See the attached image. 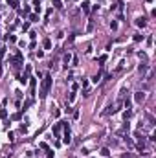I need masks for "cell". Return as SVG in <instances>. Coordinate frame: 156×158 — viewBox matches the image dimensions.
I'll return each instance as SVG.
<instances>
[{"mask_svg": "<svg viewBox=\"0 0 156 158\" xmlns=\"http://www.w3.org/2000/svg\"><path fill=\"white\" fill-rule=\"evenodd\" d=\"M72 142V136H70V129L66 127V134H64V144H70Z\"/></svg>", "mask_w": 156, "mask_h": 158, "instance_id": "3957f363", "label": "cell"}, {"mask_svg": "<svg viewBox=\"0 0 156 158\" xmlns=\"http://www.w3.org/2000/svg\"><path fill=\"white\" fill-rule=\"evenodd\" d=\"M83 11H85V13H88V2H85V4H83Z\"/></svg>", "mask_w": 156, "mask_h": 158, "instance_id": "4fadbf2b", "label": "cell"}, {"mask_svg": "<svg viewBox=\"0 0 156 158\" xmlns=\"http://www.w3.org/2000/svg\"><path fill=\"white\" fill-rule=\"evenodd\" d=\"M110 28L112 29H118V22H110Z\"/></svg>", "mask_w": 156, "mask_h": 158, "instance_id": "9a60e30c", "label": "cell"}, {"mask_svg": "<svg viewBox=\"0 0 156 158\" xmlns=\"http://www.w3.org/2000/svg\"><path fill=\"white\" fill-rule=\"evenodd\" d=\"M37 19H39L37 15H29V20H31V22H37Z\"/></svg>", "mask_w": 156, "mask_h": 158, "instance_id": "7c38bea8", "label": "cell"}, {"mask_svg": "<svg viewBox=\"0 0 156 158\" xmlns=\"http://www.w3.org/2000/svg\"><path fill=\"white\" fill-rule=\"evenodd\" d=\"M7 4H9V7H17V0H7Z\"/></svg>", "mask_w": 156, "mask_h": 158, "instance_id": "ba28073f", "label": "cell"}, {"mask_svg": "<svg viewBox=\"0 0 156 158\" xmlns=\"http://www.w3.org/2000/svg\"><path fill=\"white\" fill-rule=\"evenodd\" d=\"M136 24H138L140 28H145V24H147V22H145V19L142 17V19H136Z\"/></svg>", "mask_w": 156, "mask_h": 158, "instance_id": "5b68a950", "label": "cell"}, {"mask_svg": "<svg viewBox=\"0 0 156 158\" xmlns=\"http://www.w3.org/2000/svg\"><path fill=\"white\" fill-rule=\"evenodd\" d=\"M130 116H132V110H130V109H127L125 112H123V118H125V120H128Z\"/></svg>", "mask_w": 156, "mask_h": 158, "instance_id": "8992f818", "label": "cell"}, {"mask_svg": "<svg viewBox=\"0 0 156 158\" xmlns=\"http://www.w3.org/2000/svg\"><path fill=\"white\" fill-rule=\"evenodd\" d=\"M53 134H55V136L61 134V123H55V125H53Z\"/></svg>", "mask_w": 156, "mask_h": 158, "instance_id": "277c9868", "label": "cell"}, {"mask_svg": "<svg viewBox=\"0 0 156 158\" xmlns=\"http://www.w3.org/2000/svg\"><path fill=\"white\" fill-rule=\"evenodd\" d=\"M143 39V35H134V42H140Z\"/></svg>", "mask_w": 156, "mask_h": 158, "instance_id": "30bf717a", "label": "cell"}, {"mask_svg": "<svg viewBox=\"0 0 156 158\" xmlns=\"http://www.w3.org/2000/svg\"><path fill=\"white\" fill-rule=\"evenodd\" d=\"M6 116H7V110H6V109H2V110H0V118L4 120V118H6Z\"/></svg>", "mask_w": 156, "mask_h": 158, "instance_id": "9c48e42d", "label": "cell"}, {"mask_svg": "<svg viewBox=\"0 0 156 158\" xmlns=\"http://www.w3.org/2000/svg\"><path fill=\"white\" fill-rule=\"evenodd\" d=\"M106 61V55H101V57H99V62H101V64H103V62H105Z\"/></svg>", "mask_w": 156, "mask_h": 158, "instance_id": "e0dca14e", "label": "cell"}, {"mask_svg": "<svg viewBox=\"0 0 156 158\" xmlns=\"http://www.w3.org/2000/svg\"><path fill=\"white\" fill-rule=\"evenodd\" d=\"M70 59H72V57H70V53H68V55H64V62H66V64L70 62Z\"/></svg>", "mask_w": 156, "mask_h": 158, "instance_id": "5bb4252c", "label": "cell"}, {"mask_svg": "<svg viewBox=\"0 0 156 158\" xmlns=\"http://www.w3.org/2000/svg\"><path fill=\"white\" fill-rule=\"evenodd\" d=\"M101 154H103V156H108L110 153H108V149H106V147H105V149H101Z\"/></svg>", "mask_w": 156, "mask_h": 158, "instance_id": "8fae6325", "label": "cell"}, {"mask_svg": "<svg viewBox=\"0 0 156 158\" xmlns=\"http://www.w3.org/2000/svg\"><path fill=\"white\" fill-rule=\"evenodd\" d=\"M53 6H55V7H63V6H61V0H55V2H53Z\"/></svg>", "mask_w": 156, "mask_h": 158, "instance_id": "2e32d148", "label": "cell"}, {"mask_svg": "<svg viewBox=\"0 0 156 158\" xmlns=\"http://www.w3.org/2000/svg\"><path fill=\"white\" fill-rule=\"evenodd\" d=\"M134 99H136V103H142L143 99H145V92H136Z\"/></svg>", "mask_w": 156, "mask_h": 158, "instance_id": "7a4b0ae2", "label": "cell"}, {"mask_svg": "<svg viewBox=\"0 0 156 158\" xmlns=\"http://www.w3.org/2000/svg\"><path fill=\"white\" fill-rule=\"evenodd\" d=\"M51 76H44V79H42V85H41V94L39 96L41 97H46V94H48V90L51 88Z\"/></svg>", "mask_w": 156, "mask_h": 158, "instance_id": "6da1fadb", "label": "cell"}, {"mask_svg": "<svg viewBox=\"0 0 156 158\" xmlns=\"http://www.w3.org/2000/svg\"><path fill=\"white\" fill-rule=\"evenodd\" d=\"M44 48H46V50L51 48V41H50V39H44Z\"/></svg>", "mask_w": 156, "mask_h": 158, "instance_id": "52a82bcc", "label": "cell"}]
</instances>
